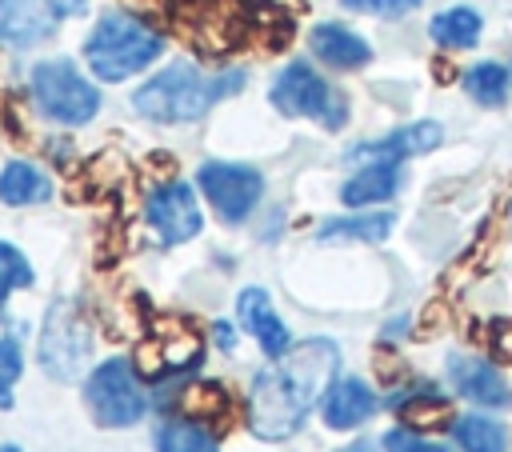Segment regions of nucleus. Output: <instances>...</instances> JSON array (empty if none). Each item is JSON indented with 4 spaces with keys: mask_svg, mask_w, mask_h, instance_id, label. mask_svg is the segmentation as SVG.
Segmentation results:
<instances>
[{
    "mask_svg": "<svg viewBox=\"0 0 512 452\" xmlns=\"http://www.w3.org/2000/svg\"><path fill=\"white\" fill-rule=\"evenodd\" d=\"M200 192L208 196V204L216 208V216L224 224H240L252 216V208L264 196V176L248 164H228V160H208L196 172Z\"/></svg>",
    "mask_w": 512,
    "mask_h": 452,
    "instance_id": "obj_8",
    "label": "nucleus"
},
{
    "mask_svg": "<svg viewBox=\"0 0 512 452\" xmlns=\"http://www.w3.org/2000/svg\"><path fill=\"white\" fill-rule=\"evenodd\" d=\"M160 56H164V36L132 12H104L84 40V64L104 84L140 76Z\"/></svg>",
    "mask_w": 512,
    "mask_h": 452,
    "instance_id": "obj_3",
    "label": "nucleus"
},
{
    "mask_svg": "<svg viewBox=\"0 0 512 452\" xmlns=\"http://www.w3.org/2000/svg\"><path fill=\"white\" fill-rule=\"evenodd\" d=\"M24 372V356H20V340L16 336H0V408H12V388Z\"/></svg>",
    "mask_w": 512,
    "mask_h": 452,
    "instance_id": "obj_25",
    "label": "nucleus"
},
{
    "mask_svg": "<svg viewBox=\"0 0 512 452\" xmlns=\"http://www.w3.org/2000/svg\"><path fill=\"white\" fill-rule=\"evenodd\" d=\"M28 88H32V104L48 120H56L64 128L88 124L96 116V108H100L96 84L88 76H80V68L72 60H40L32 68Z\"/></svg>",
    "mask_w": 512,
    "mask_h": 452,
    "instance_id": "obj_5",
    "label": "nucleus"
},
{
    "mask_svg": "<svg viewBox=\"0 0 512 452\" xmlns=\"http://www.w3.org/2000/svg\"><path fill=\"white\" fill-rule=\"evenodd\" d=\"M308 48L320 64L336 68V72H356L372 60V48L360 32H352L348 24H336V20H324L308 32Z\"/></svg>",
    "mask_w": 512,
    "mask_h": 452,
    "instance_id": "obj_13",
    "label": "nucleus"
},
{
    "mask_svg": "<svg viewBox=\"0 0 512 452\" xmlns=\"http://www.w3.org/2000/svg\"><path fill=\"white\" fill-rule=\"evenodd\" d=\"M448 380L464 400L484 404V408H504L512 400V392H508L504 376L496 372V364H488L480 356H460V352L448 356Z\"/></svg>",
    "mask_w": 512,
    "mask_h": 452,
    "instance_id": "obj_12",
    "label": "nucleus"
},
{
    "mask_svg": "<svg viewBox=\"0 0 512 452\" xmlns=\"http://www.w3.org/2000/svg\"><path fill=\"white\" fill-rule=\"evenodd\" d=\"M48 196H52V180L36 164H28V160L4 164V172H0V200L4 204L24 208V204H40Z\"/></svg>",
    "mask_w": 512,
    "mask_h": 452,
    "instance_id": "obj_18",
    "label": "nucleus"
},
{
    "mask_svg": "<svg viewBox=\"0 0 512 452\" xmlns=\"http://www.w3.org/2000/svg\"><path fill=\"white\" fill-rule=\"evenodd\" d=\"M480 32H484V20L468 4H452V8H444V12H436L428 20V36L440 48H476Z\"/></svg>",
    "mask_w": 512,
    "mask_h": 452,
    "instance_id": "obj_17",
    "label": "nucleus"
},
{
    "mask_svg": "<svg viewBox=\"0 0 512 452\" xmlns=\"http://www.w3.org/2000/svg\"><path fill=\"white\" fill-rule=\"evenodd\" d=\"M92 356V332L80 320L72 300H56L44 316V332H40V364L48 376L56 380H76L84 360Z\"/></svg>",
    "mask_w": 512,
    "mask_h": 452,
    "instance_id": "obj_7",
    "label": "nucleus"
},
{
    "mask_svg": "<svg viewBox=\"0 0 512 452\" xmlns=\"http://www.w3.org/2000/svg\"><path fill=\"white\" fill-rule=\"evenodd\" d=\"M340 452H376L368 440H356V444H348V448H340Z\"/></svg>",
    "mask_w": 512,
    "mask_h": 452,
    "instance_id": "obj_30",
    "label": "nucleus"
},
{
    "mask_svg": "<svg viewBox=\"0 0 512 452\" xmlns=\"http://www.w3.org/2000/svg\"><path fill=\"white\" fill-rule=\"evenodd\" d=\"M352 12H372V16H408L412 8H420V0H340Z\"/></svg>",
    "mask_w": 512,
    "mask_h": 452,
    "instance_id": "obj_27",
    "label": "nucleus"
},
{
    "mask_svg": "<svg viewBox=\"0 0 512 452\" xmlns=\"http://www.w3.org/2000/svg\"><path fill=\"white\" fill-rule=\"evenodd\" d=\"M212 336H216V344H220L224 352H228V348H232V340H236V336H232V324H224V320L212 328Z\"/></svg>",
    "mask_w": 512,
    "mask_h": 452,
    "instance_id": "obj_29",
    "label": "nucleus"
},
{
    "mask_svg": "<svg viewBox=\"0 0 512 452\" xmlns=\"http://www.w3.org/2000/svg\"><path fill=\"white\" fill-rule=\"evenodd\" d=\"M452 432L464 452H508V432L488 416H464L452 424Z\"/></svg>",
    "mask_w": 512,
    "mask_h": 452,
    "instance_id": "obj_23",
    "label": "nucleus"
},
{
    "mask_svg": "<svg viewBox=\"0 0 512 452\" xmlns=\"http://www.w3.org/2000/svg\"><path fill=\"white\" fill-rule=\"evenodd\" d=\"M268 100H272L276 112H284V116H308V120H316L328 132H336V128L348 124V100H344V92H336L304 60H292V64L280 68V76L268 88Z\"/></svg>",
    "mask_w": 512,
    "mask_h": 452,
    "instance_id": "obj_4",
    "label": "nucleus"
},
{
    "mask_svg": "<svg viewBox=\"0 0 512 452\" xmlns=\"http://www.w3.org/2000/svg\"><path fill=\"white\" fill-rule=\"evenodd\" d=\"M440 136H444V128H440L436 120H416V124L396 128V132H388V136H380V140H360V144H352V148H348V160H352V164H400V160H408V156H420V152L436 148Z\"/></svg>",
    "mask_w": 512,
    "mask_h": 452,
    "instance_id": "obj_10",
    "label": "nucleus"
},
{
    "mask_svg": "<svg viewBox=\"0 0 512 452\" xmlns=\"http://www.w3.org/2000/svg\"><path fill=\"white\" fill-rule=\"evenodd\" d=\"M28 284H32V264H28V256H24L16 244L0 240V308H4V300H8L16 288H28Z\"/></svg>",
    "mask_w": 512,
    "mask_h": 452,
    "instance_id": "obj_24",
    "label": "nucleus"
},
{
    "mask_svg": "<svg viewBox=\"0 0 512 452\" xmlns=\"http://www.w3.org/2000/svg\"><path fill=\"white\" fill-rule=\"evenodd\" d=\"M248 76L244 72H200L192 60H172L164 72L148 76L136 92H132V108L148 120H160V124H188V120H200L212 104L244 92Z\"/></svg>",
    "mask_w": 512,
    "mask_h": 452,
    "instance_id": "obj_2",
    "label": "nucleus"
},
{
    "mask_svg": "<svg viewBox=\"0 0 512 452\" xmlns=\"http://www.w3.org/2000/svg\"><path fill=\"white\" fill-rule=\"evenodd\" d=\"M156 452H220V448H216V436L208 432V424L172 416L156 428Z\"/></svg>",
    "mask_w": 512,
    "mask_h": 452,
    "instance_id": "obj_21",
    "label": "nucleus"
},
{
    "mask_svg": "<svg viewBox=\"0 0 512 452\" xmlns=\"http://www.w3.org/2000/svg\"><path fill=\"white\" fill-rule=\"evenodd\" d=\"M44 4H48L52 20H72V16H80L88 8V0H44Z\"/></svg>",
    "mask_w": 512,
    "mask_h": 452,
    "instance_id": "obj_28",
    "label": "nucleus"
},
{
    "mask_svg": "<svg viewBox=\"0 0 512 452\" xmlns=\"http://www.w3.org/2000/svg\"><path fill=\"white\" fill-rule=\"evenodd\" d=\"M320 412H324V424H328V428L348 432V428L364 424V420L376 412V392H372L360 376L332 380V388H328L324 400H320Z\"/></svg>",
    "mask_w": 512,
    "mask_h": 452,
    "instance_id": "obj_14",
    "label": "nucleus"
},
{
    "mask_svg": "<svg viewBox=\"0 0 512 452\" xmlns=\"http://www.w3.org/2000/svg\"><path fill=\"white\" fill-rule=\"evenodd\" d=\"M236 320H240L244 332H252V340L268 352V360H280L292 348V336H288V328H284V320L272 308L264 288H244L236 296Z\"/></svg>",
    "mask_w": 512,
    "mask_h": 452,
    "instance_id": "obj_11",
    "label": "nucleus"
},
{
    "mask_svg": "<svg viewBox=\"0 0 512 452\" xmlns=\"http://www.w3.org/2000/svg\"><path fill=\"white\" fill-rule=\"evenodd\" d=\"M384 448L388 452H452V448H444V444H436V440H428V436H420L412 428H392L384 436Z\"/></svg>",
    "mask_w": 512,
    "mask_h": 452,
    "instance_id": "obj_26",
    "label": "nucleus"
},
{
    "mask_svg": "<svg viewBox=\"0 0 512 452\" xmlns=\"http://www.w3.org/2000/svg\"><path fill=\"white\" fill-rule=\"evenodd\" d=\"M52 32V16L44 0H0V44L28 48Z\"/></svg>",
    "mask_w": 512,
    "mask_h": 452,
    "instance_id": "obj_15",
    "label": "nucleus"
},
{
    "mask_svg": "<svg viewBox=\"0 0 512 452\" xmlns=\"http://www.w3.org/2000/svg\"><path fill=\"white\" fill-rule=\"evenodd\" d=\"M388 404L408 420V428H412V432H416V428H424V424H432V420H444V416H448V400H444L432 384H412V388L396 392Z\"/></svg>",
    "mask_w": 512,
    "mask_h": 452,
    "instance_id": "obj_22",
    "label": "nucleus"
},
{
    "mask_svg": "<svg viewBox=\"0 0 512 452\" xmlns=\"http://www.w3.org/2000/svg\"><path fill=\"white\" fill-rule=\"evenodd\" d=\"M396 216L392 212H356V216H340V220H324L320 224V240H384L392 232Z\"/></svg>",
    "mask_w": 512,
    "mask_h": 452,
    "instance_id": "obj_20",
    "label": "nucleus"
},
{
    "mask_svg": "<svg viewBox=\"0 0 512 452\" xmlns=\"http://www.w3.org/2000/svg\"><path fill=\"white\" fill-rule=\"evenodd\" d=\"M340 368V348L324 336L292 344L280 360L260 368L248 388V428L260 440H288L324 400Z\"/></svg>",
    "mask_w": 512,
    "mask_h": 452,
    "instance_id": "obj_1",
    "label": "nucleus"
},
{
    "mask_svg": "<svg viewBox=\"0 0 512 452\" xmlns=\"http://www.w3.org/2000/svg\"><path fill=\"white\" fill-rule=\"evenodd\" d=\"M400 192V164H360L344 188H340V200L348 208H364V204H380V200H392Z\"/></svg>",
    "mask_w": 512,
    "mask_h": 452,
    "instance_id": "obj_16",
    "label": "nucleus"
},
{
    "mask_svg": "<svg viewBox=\"0 0 512 452\" xmlns=\"http://www.w3.org/2000/svg\"><path fill=\"white\" fill-rule=\"evenodd\" d=\"M0 452H20V448L16 444H0Z\"/></svg>",
    "mask_w": 512,
    "mask_h": 452,
    "instance_id": "obj_31",
    "label": "nucleus"
},
{
    "mask_svg": "<svg viewBox=\"0 0 512 452\" xmlns=\"http://www.w3.org/2000/svg\"><path fill=\"white\" fill-rule=\"evenodd\" d=\"M460 84H464V92H468L476 104L496 108V104L508 100L512 68H504V64H496V60H480V64H472V68L460 72Z\"/></svg>",
    "mask_w": 512,
    "mask_h": 452,
    "instance_id": "obj_19",
    "label": "nucleus"
},
{
    "mask_svg": "<svg viewBox=\"0 0 512 452\" xmlns=\"http://www.w3.org/2000/svg\"><path fill=\"white\" fill-rule=\"evenodd\" d=\"M144 216L148 224L156 228V236L164 244H184L200 232L204 216H200V204H196V192L184 184V180H164L148 192V204H144Z\"/></svg>",
    "mask_w": 512,
    "mask_h": 452,
    "instance_id": "obj_9",
    "label": "nucleus"
},
{
    "mask_svg": "<svg viewBox=\"0 0 512 452\" xmlns=\"http://www.w3.org/2000/svg\"><path fill=\"white\" fill-rule=\"evenodd\" d=\"M84 404L96 416V424L104 428H128L144 416V388L140 376L132 372V364L124 356H112L104 364H96L84 380Z\"/></svg>",
    "mask_w": 512,
    "mask_h": 452,
    "instance_id": "obj_6",
    "label": "nucleus"
}]
</instances>
